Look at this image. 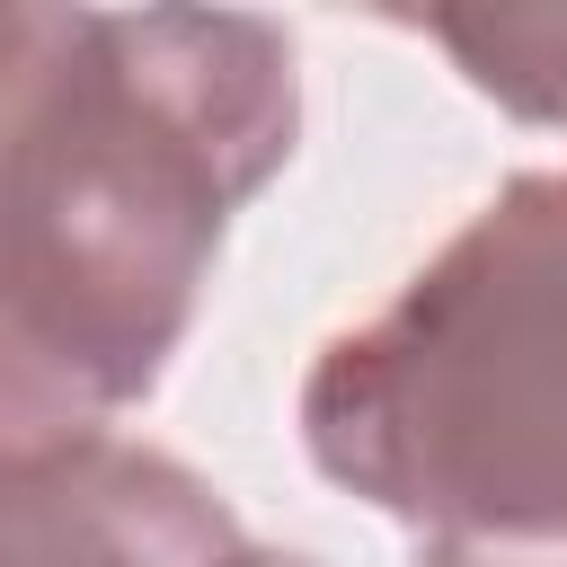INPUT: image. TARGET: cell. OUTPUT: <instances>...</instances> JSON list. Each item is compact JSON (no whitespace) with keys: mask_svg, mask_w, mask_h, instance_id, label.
I'll list each match as a JSON object with an SVG mask.
<instances>
[{"mask_svg":"<svg viewBox=\"0 0 567 567\" xmlns=\"http://www.w3.org/2000/svg\"><path fill=\"white\" fill-rule=\"evenodd\" d=\"M292 35L248 9H80L0 195V461L106 434L186 346L230 213L292 159Z\"/></svg>","mask_w":567,"mask_h":567,"instance_id":"1","label":"cell"},{"mask_svg":"<svg viewBox=\"0 0 567 567\" xmlns=\"http://www.w3.org/2000/svg\"><path fill=\"white\" fill-rule=\"evenodd\" d=\"M301 452L425 540H567V168L505 177L319 346Z\"/></svg>","mask_w":567,"mask_h":567,"instance_id":"2","label":"cell"},{"mask_svg":"<svg viewBox=\"0 0 567 567\" xmlns=\"http://www.w3.org/2000/svg\"><path fill=\"white\" fill-rule=\"evenodd\" d=\"M239 540L177 452L80 434L0 461V567H213Z\"/></svg>","mask_w":567,"mask_h":567,"instance_id":"3","label":"cell"},{"mask_svg":"<svg viewBox=\"0 0 567 567\" xmlns=\"http://www.w3.org/2000/svg\"><path fill=\"white\" fill-rule=\"evenodd\" d=\"M425 35L470 71L478 97L567 133V9H443Z\"/></svg>","mask_w":567,"mask_h":567,"instance_id":"4","label":"cell"},{"mask_svg":"<svg viewBox=\"0 0 567 567\" xmlns=\"http://www.w3.org/2000/svg\"><path fill=\"white\" fill-rule=\"evenodd\" d=\"M71 44H80V9L0 0V195H9V168L35 133V115L53 106V89L71 71Z\"/></svg>","mask_w":567,"mask_h":567,"instance_id":"5","label":"cell"},{"mask_svg":"<svg viewBox=\"0 0 567 567\" xmlns=\"http://www.w3.org/2000/svg\"><path fill=\"white\" fill-rule=\"evenodd\" d=\"M213 567H319V558H301V549H257V540H230Z\"/></svg>","mask_w":567,"mask_h":567,"instance_id":"6","label":"cell"}]
</instances>
